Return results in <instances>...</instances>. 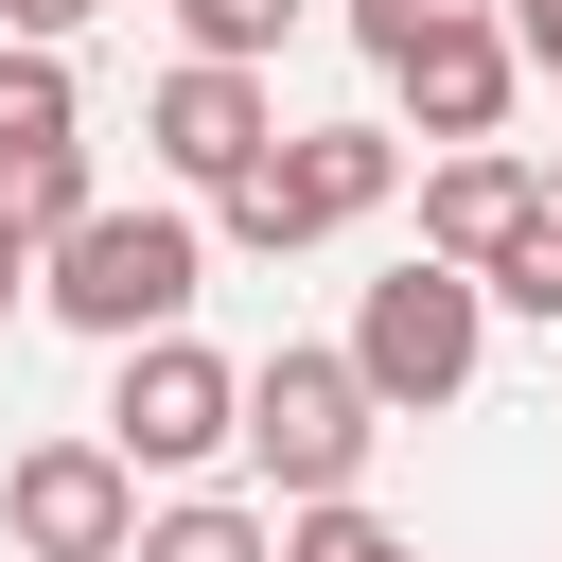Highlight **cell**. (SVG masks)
<instances>
[{"label": "cell", "mask_w": 562, "mask_h": 562, "mask_svg": "<svg viewBox=\"0 0 562 562\" xmlns=\"http://www.w3.org/2000/svg\"><path fill=\"white\" fill-rule=\"evenodd\" d=\"M193 281H211V228H193V211H88V228H53V246H35V299H53L70 334H105V351L176 334V316H193Z\"/></svg>", "instance_id": "6da1fadb"}, {"label": "cell", "mask_w": 562, "mask_h": 562, "mask_svg": "<svg viewBox=\"0 0 562 562\" xmlns=\"http://www.w3.org/2000/svg\"><path fill=\"white\" fill-rule=\"evenodd\" d=\"M105 439H123V474H211L246 439V369L193 351V334H140L123 386H105Z\"/></svg>", "instance_id": "5b68a950"}, {"label": "cell", "mask_w": 562, "mask_h": 562, "mask_svg": "<svg viewBox=\"0 0 562 562\" xmlns=\"http://www.w3.org/2000/svg\"><path fill=\"white\" fill-rule=\"evenodd\" d=\"M281 562H422V544H404L386 509H351V492H334V509H299V527H281Z\"/></svg>", "instance_id": "4fadbf2b"}, {"label": "cell", "mask_w": 562, "mask_h": 562, "mask_svg": "<svg viewBox=\"0 0 562 562\" xmlns=\"http://www.w3.org/2000/svg\"><path fill=\"white\" fill-rule=\"evenodd\" d=\"M474 351H492V281H474V263H439V246H422V263H386V281L351 299V369L386 386V422L457 404V386H474Z\"/></svg>", "instance_id": "277c9868"}, {"label": "cell", "mask_w": 562, "mask_h": 562, "mask_svg": "<svg viewBox=\"0 0 562 562\" xmlns=\"http://www.w3.org/2000/svg\"><path fill=\"white\" fill-rule=\"evenodd\" d=\"M527 228H544V158H509V140H457V158L422 176V246H439V263H474V281H492Z\"/></svg>", "instance_id": "9c48e42d"}, {"label": "cell", "mask_w": 562, "mask_h": 562, "mask_svg": "<svg viewBox=\"0 0 562 562\" xmlns=\"http://www.w3.org/2000/svg\"><path fill=\"white\" fill-rule=\"evenodd\" d=\"M509 53H527V70L562 88V0H509Z\"/></svg>", "instance_id": "2e32d148"}, {"label": "cell", "mask_w": 562, "mask_h": 562, "mask_svg": "<svg viewBox=\"0 0 562 562\" xmlns=\"http://www.w3.org/2000/svg\"><path fill=\"white\" fill-rule=\"evenodd\" d=\"M544 211H562V158H544Z\"/></svg>", "instance_id": "ac0fdd59"}, {"label": "cell", "mask_w": 562, "mask_h": 562, "mask_svg": "<svg viewBox=\"0 0 562 562\" xmlns=\"http://www.w3.org/2000/svg\"><path fill=\"white\" fill-rule=\"evenodd\" d=\"M439 18H457V0H351V53H369V70H404Z\"/></svg>", "instance_id": "5bb4252c"}, {"label": "cell", "mask_w": 562, "mask_h": 562, "mask_svg": "<svg viewBox=\"0 0 562 562\" xmlns=\"http://www.w3.org/2000/svg\"><path fill=\"white\" fill-rule=\"evenodd\" d=\"M88 18H105V0H0V35H35V53H70Z\"/></svg>", "instance_id": "9a60e30c"}, {"label": "cell", "mask_w": 562, "mask_h": 562, "mask_svg": "<svg viewBox=\"0 0 562 562\" xmlns=\"http://www.w3.org/2000/svg\"><path fill=\"white\" fill-rule=\"evenodd\" d=\"M386 193H404V140H386V123H281V140H263V176H246V193H211V211H228V246L299 263V246L369 228Z\"/></svg>", "instance_id": "7a4b0ae2"}, {"label": "cell", "mask_w": 562, "mask_h": 562, "mask_svg": "<svg viewBox=\"0 0 562 562\" xmlns=\"http://www.w3.org/2000/svg\"><path fill=\"white\" fill-rule=\"evenodd\" d=\"M0 527H18V562H123V544H140L123 439H35V457L0 474Z\"/></svg>", "instance_id": "52a82bcc"}, {"label": "cell", "mask_w": 562, "mask_h": 562, "mask_svg": "<svg viewBox=\"0 0 562 562\" xmlns=\"http://www.w3.org/2000/svg\"><path fill=\"white\" fill-rule=\"evenodd\" d=\"M386 88H404V123H422V140L457 158V140H492V123H509L527 53H509V18H492V0H457V18H439V35H422V53L386 70Z\"/></svg>", "instance_id": "ba28073f"}, {"label": "cell", "mask_w": 562, "mask_h": 562, "mask_svg": "<svg viewBox=\"0 0 562 562\" xmlns=\"http://www.w3.org/2000/svg\"><path fill=\"white\" fill-rule=\"evenodd\" d=\"M369 439H386V386H369L351 351H263V369H246V457H263L281 509H334V492L369 474Z\"/></svg>", "instance_id": "3957f363"}, {"label": "cell", "mask_w": 562, "mask_h": 562, "mask_svg": "<svg viewBox=\"0 0 562 562\" xmlns=\"http://www.w3.org/2000/svg\"><path fill=\"white\" fill-rule=\"evenodd\" d=\"M176 35H193V53H228V70H263V53L299 35V0H176Z\"/></svg>", "instance_id": "7c38bea8"}, {"label": "cell", "mask_w": 562, "mask_h": 562, "mask_svg": "<svg viewBox=\"0 0 562 562\" xmlns=\"http://www.w3.org/2000/svg\"><path fill=\"white\" fill-rule=\"evenodd\" d=\"M18 299H35V246H18V228H0V316H18Z\"/></svg>", "instance_id": "e0dca14e"}, {"label": "cell", "mask_w": 562, "mask_h": 562, "mask_svg": "<svg viewBox=\"0 0 562 562\" xmlns=\"http://www.w3.org/2000/svg\"><path fill=\"white\" fill-rule=\"evenodd\" d=\"M105 193H88V140H0V228L18 246H53V228H88Z\"/></svg>", "instance_id": "30bf717a"}, {"label": "cell", "mask_w": 562, "mask_h": 562, "mask_svg": "<svg viewBox=\"0 0 562 562\" xmlns=\"http://www.w3.org/2000/svg\"><path fill=\"white\" fill-rule=\"evenodd\" d=\"M123 562H281V527H263L246 492H176V509H140Z\"/></svg>", "instance_id": "8fae6325"}, {"label": "cell", "mask_w": 562, "mask_h": 562, "mask_svg": "<svg viewBox=\"0 0 562 562\" xmlns=\"http://www.w3.org/2000/svg\"><path fill=\"white\" fill-rule=\"evenodd\" d=\"M140 140H158V176H176V193H246V176H263V140H281V105H263V70L176 53V70L140 88Z\"/></svg>", "instance_id": "8992f818"}]
</instances>
